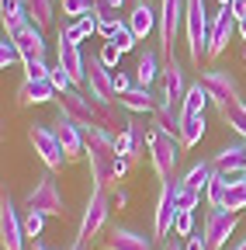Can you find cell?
<instances>
[{"mask_svg":"<svg viewBox=\"0 0 246 250\" xmlns=\"http://www.w3.org/2000/svg\"><path fill=\"white\" fill-rule=\"evenodd\" d=\"M118 132L111 129H101V125H94V129H87V164H90V181L94 184H111L118 181V143H114Z\"/></svg>","mask_w":246,"mask_h":250,"instance_id":"obj_1","label":"cell"},{"mask_svg":"<svg viewBox=\"0 0 246 250\" xmlns=\"http://www.w3.org/2000/svg\"><path fill=\"white\" fill-rule=\"evenodd\" d=\"M180 153H184L180 136H173V132L160 129L156 122H149V164H152V174H156L160 181L177 174Z\"/></svg>","mask_w":246,"mask_h":250,"instance_id":"obj_2","label":"cell"},{"mask_svg":"<svg viewBox=\"0 0 246 250\" xmlns=\"http://www.w3.org/2000/svg\"><path fill=\"white\" fill-rule=\"evenodd\" d=\"M208 28L211 18L205 11V0H188V14H184V45H188L191 66L201 70V59H208Z\"/></svg>","mask_w":246,"mask_h":250,"instance_id":"obj_3","label":"cell"},{"mask_svg":"<svg viewBox=\"0 0 246 250\" xmlns=\"http://www.w3.org/2000/svg\"><path fill=\"white\" fill-rule=\"evenodd\" d=\"M198 80L205 83L208 98H211V104L219 108V115H226L236 101H243L239 80H236L229 70H222V66H208V70H201V77H198Z\"/></svg>","mask_w":246,"mask_h":250,"instance_id":"obj_4","label":"cell"},{"mask_svg":"<svg viewBox=\"0 0 246 250\" xmlns=\"http://www.w3.org/2000/svg\"><path fill=\"white\" fill-rule=\"evenodd\" d=\"M108 212H111V195L104 184H94V191L87 198V208H83V219H80V229H76V243H90L108 223Z\"/></svg>","mask_w":246,"mask_h":250,"instance_id":"obj_5","label":"cell"},{"mask_svg":"<svg viewBox=\"0 0 246 250\" xmlns=\"http://www.w3.org/2000/svg\"><path fill=\"white\" fill-rule=\"evenodd\" d=\"M177 174L160 181V191H156V205H152V236L170 240L173 233V219H177Z\"/></svg>","mask_w":246,"mask_h":250,"instance_id":"obj_6","label":"cell"},{"mask_svg":"<svg viewBox=\"0 0 246 250\" xmlns=\"http://www.w3.org/2000/svg\"><path fill=\"white\" fill-rule=\"evenodd\" d=\"M184 14H188V0H160V52L163 59H173V45L177 35L184 31Z\"/></svg>","mask_w":246,"mask_h":250,"instance_id":"obj_7","label":"cell"},{"mask_svg":"<svg viewBox=\"0 0 246 250\" xmlns=\"http://www.w3.org/2000/svg\"><path fill=\"white\" fill-rule=\"evenodd\" d=\"M24 208H38L42 215H63L66 212V198H63V191H59V184H56V177H52V170L49 174H42L38 181H35V188L24 195Z\"/></svg>","mask_w":246,"mask_h":250,"instance_id":"obj_8","label":"cell"},{"mask_svg":"<svg viewBox=\"0 0 246 250\" xmlns=\"http://www.w3.org/2000/svg\"><path fill=\"white\" fill-rule=\"evenodd\" d=\"M28 139H32L35 153H38V160L49 167V170H63L70 160H66V153H63V143H59L56 129L45 122H35L32 129H28Z\"/></svg>","mask_w":246,"mask_h":250,"instance_id":"obj_9","label":"cell"},{"mask_svg":"<svg viewBox=\"0 0 246 250\" xmlns=\"http://www.w3.org/2000/svg\"><path fill=\"white\" fill-rule=\"evenodd\" d=\"M83 94L90 101H114V70L104 66L101 56H87V80H83Z\"/></svg>","mask_w":246,"mask_h":250,"instance_id":"obj_10","label":"cell"},{"mask_svg":"<svg viewBox=\"0 0 246 250\" xmlns=\"http://www.w3.org/2000/svg\"><path fill=\"white\" fill-rule=\"evenodd\" d=\"M236 223H239V212L208 205V212H205V229H201L208 250H222V247L229 243V236L236 233Z\"/></svg>","mask_w":246,"mask_h":250,"instance_id":"obj_11","label":"cell"},{"mask_svg":"<svg viewBox=\"0 0 246 250\" xmlns=\"http://www.w3.org/2000/svg\"><path fill=\"white\" fill-rule=\"evenodd\" d=\"M56 111L66 115V118H73L76 125H83V129H94V125H97V108H94V101H90L80 87H73V90H66V94H59Z\"/></svg>","mask_w":246,"mask_h":250,"instance_id":"obj_12","label":"cell"},{"mask_svg":"<svg viewBox=\"0 0 246 250\" xmlns=\"http://www.w3.org/2000/svg\"><path fill=\"white\" fill-rule=\"evenodd\" d=\"M24 223L18 215V205L11 202V195L4 191V198H0V243H4V250H24Z\"/></svg>","mask_w":246,"mask_h":250,"instance_id":"obj_13","label":"cell"},{"mask_svg":"<svg viewBox=\"0 0 246 250\" xmlns=\"http://www.w3.org/2000/svg\"><path fill=\"white\" fill-rule=\"evenodd\" d=\"M52 129H56L59 143H63V153H66L70 164L80 160V156H87V129H83V125H76V122L66 118V115H56Z\"/></svg>","mask_w":246,"mask_h":250,"instance_id":"obj_14","label":"cell"},{"mask_svg":"<svg viewBox=\"0 0 246 250\" xmlns=\"http://www.w3.org/2000/svg\"><path fill=\"white\" fill-rule=\"evenodd\" d=\"M236 18H232V7L229 4H222L219 7V14H211V28H208V59H215V56H222L226 49H229V39L236 35Z\"/></svg>","mask_w":246,"mask_h":250,"instance_id":"obj_15","label":"cell"},{"mask_svg":"<svg viewBox=\"0 0 246 250\" xmlns=\"http://www.w3.org/2000/svg\"><path fill=\"white\" fill-rule=\"evenodd\" d=\"M160 83H163V94H160V98L180 108L184 98H188V87H191V83H188V77H184V66H180L177 56L163 62V77H160Z\"/></svg>","mask_w":246,"mask_h":250,"instance_id":"obj_16","label":"cell"},{"mask_svg":"<svg viewBox=\"0 0 246 250\" xmlns=\"http://www.w3.org/2000/svg\"><path fill=\"white\" fill-rule=\"evenodd\" d=\"M125 21H129V28L135 31L139 42H149V35L160 28V7H152V0H135Z\"/></svg>","mask_w":246,"mask_h":250,"instance_id":"obj_17","label":"cell"},{"mask_svg":"<svg viewBox=\"0 0 246 250\" xmlns=\"http://www.w3.org/2000/svg\"><path fill=\"white\" fill-rule=\"evenodd\" d=\"M56 62L73 77L76 87L87 80V56H83V49L76 42H56Z\"/></svg>","mask_w":246,"mask_h":250,"instance_id":"obj_18","label":"cell"},{"mask_svg":"<svg viewBox=\"0 0 246 250\" xmlns=\"http://www.w3.org/2000/svg\"><path fill=\"white\" fill-rule=\"evenodd\" d=\"M14 42H18V49H21V59L24 62H32V59H45V35H42V28L38 24H21L14 35H11ZM21 62V66H24Z\"/></svg>","mask_w":246,"mask_h":250,"instance_id":"obj_19","label":"cell"},{"mask_svg":"<svg viewBox=\"0 0 246 250\" xmlns=\"http://www.w3.org/2000/svg\"><path fill=\"white\" fill-rule=\"evenodd\" d=\"M125 111H132V115H142V118H152V111H156V104H160V98L152 94L149 87H139V83H132L125 94H118L114 98Z\"/></svg>","mask_w":246,"mask_h":250,"instance_id":"obj_20","label":"cell"},{"mask_svg":"<svg viewBox=\"0 0 246 250\" xmlns=\"http://www.w3.org/2000/svg\"><path fill=\"white\" fill-rule=\"evenodd\" d=\"M211 167L222 170V174H229V177L246 174V139L243 143H232V146H222L219 153L211 156Z\"/></svg>","mask_w":246,"mask_h":250,"instance_id":"obj_21","label":"cell"},{"mask_svg":"<svg viewBox=\"0 0 246 250\" xmlns=\"http://www.w3.org/2000/svg\"><path fill=\"white\" fill-rule=\"evenodd\" d=\"M108 250H152V236L129 229V226H111V233L104 236Z\"/></svg>","mask_w":246,"mask_h":250,"instance_id":"obj_22","label":"cell"},{"mask_svg":"<svg viewBox=\"0 0 246 250\" xmlns=\"http://www.w3.org/2000/svg\"><path fill=\"white\" fill-rule=\"evenodd\" d=\"M49 101H59V90L52 87V80H21L18 87V104L28 108V104H49Z\"/></svg>","mask_w":246,"mask_h":250,"instance_id":"obj_23","label":"cell"},{"mask_svg":"<svg viewBox=\"0 0 246 250\" xmlns=\"http://www.w3.org/2000/svg\"><path fill=\"white\" fill-rule=\"evenodd\" d=\"M163 52H156V49H139V62H135V83L139 87H152L160 77H163Z\"/></svg>","mask_w":246,"mask_h":250,"instance_id":"obj_24","label":"cell"},{"mask_svg":"<svg viewBox=\"0 0 246 250\" xmlns=\"http://www.w3.org/2000/svg\"><path fill=\"white\" fill-rule=\"evenodd\" d=\"M97 108V125L101 129H111V132H121V129H129V115H125V108H121L118 101H97L94 104Z\"/></svg>","mask_w":246,"mask_h":250,"instance_id":"obj_25","label":"cell"},{"mask_svg":"<svg viewBox=\"0 0 246 250\" xmlns=\"http://www.w3.org/2000/svg\"><path fill=\"white\" fill-rule=\"evenodd\" d=\"M208 104H211V98H208L205 83L194 80V83L188 87V98H184V104H180V118H184V115H205Z\"/></svg>","mask_w":246,"mask_h":250,"instance_id":"obj_26","label":"cell"},{"mask_svg":"<svg viewBox=\"0 0 246 250\" xmlns=\"http://www.w3.org/2000/svg\"><path fill=\"white\" fill-rule=\"evenodd\" d=\"M24 11H28V21L45 31L56 21V0H24Z\"/></svg>","mask_w":246,"mask_h":250,"instance_id":"obj_27","label":"cell"},{"mask_svg":"<svg viewBox=\"0 0 246 250\" xmlns=\"http://www.w3.org/2000/svg\"><path fill=\"white\" fill-rule=\"evenodd\" d=\"M205 139V115H184L180 118V143L184 149H191Z\"/></svg>","mask_w":246,"mask_h":250,"instance_id":"obj_28","label":"cell"},{"mask_svg":"<svg viewBox=\"0 0 246 250\" xmlns=\"http://www.w3.org/2000/svg\"><path fill=\"white\" fill-rule=\"evenodd\" d=\"M211 160H198L188 174H180V181H184V188H191V191H198V195H205V188H208V181H211Z\"/></svg>","mask_w":246,"mask_h":250,"instance_id":"obj_29","label":"cell"},{"mask_svg":"<svg viewBox=\"0 0 246 250\" xmlns=\"http://www.w3.org/2000/svg\"><path fill=\"white\" fill-rule=\"evenodd\" d=\"M152 122H156L160 129H167V132L180 136V108H177V104H170V101H163V98H160L156 111H152Z\"/></svg>","mask_w":246,"mask_h":250,"instance_id":"obj_30","label":"cell"},{"mask_svg":"<svg viewBox=\"0 0 246 250\" xmlns=\"http://www.w3.org/2000/svg\"><path fill=\"white\" fill-rule=\"evenodd\" d=\"M222 208H229V212H243V208H246V174L229 177V188H226Z\"/></svg>","mask_w":246,"mask_h":250,"instance_id":"obj_31","label":"cell"},{"mask_svg":"<svg viewBox=\"0 0 246 250\" xmlns=\"http://www.w3.org/2000/svg\"><path fill=\"white\" fill-rule=\"evenodd\" d=\"M226 188H229V174H222V170H211V181H208V188H205V198H208V205L222 208Z\"/></svg>","mask_w":246,"mask_h":250,"instance_id":"obj_32","label":"cell"},{"mask_svg":"<svg viewBox=\"0 0 246 250\" xmlns=\"http://www.w3.org/2000/svg\"><path fill=\"white\" fill-rule=\"evenodd\" d=\"M45 219H49V215H42L38 208H24V219H21V223H24V236L32 240V243L42 236V226H45Z\"/></svg>","mask_w":246,"mask_h":250,"instance_id":"obj_33","label":"cell"},{"mask_svg":"<svg viewBox=\"0 0 246 250\" xmlns=\"http://www.w3.org/2000/svg\"><path fill=\"white\" fill-rule=\"evenodd\" d=\"M108 42H114L121 52H132V49H139V39H135V31L129 28V21H121V24L114 28V35H111Z\"/></svg>","mask_w":246,"mask_h":250,"instance_id":"obj_34","label":"cell"},{"mask_svg":"<svg viewBox=\"0 0 246 250\" xmlns=\"http://www.w3.org/2000/svg\"><path fill=\"white\" fill-rule=\"evenodd\" d=\"M14 62H24V59H21V49H18V42L7 35V31H4V39H0V66H4V70H11Z\"/></svg>","mask_w":246,"mask_h":250,"instance_id":"obj_35","label":"cell"},{"mask_svg":"<svg viewBox=\"0 0 246 250\" xmlns=\"http://www.w3.org/2000/svg\"><path fill=\"white\" fill-rule=\"evenodd\" d=\"M222 118H226V125H229L232 132H239V136L246 139V101H236Z\"/></svg>","mask_w":246,"mask_h":250,"instance_id":"obj_36","label":"cell"},{"mask_svg":"<svg viewBox=\"0 0 246 250\" xmlns=\"http://www.w3.org/2000/svg\"><path fill=\"white\" fill-rule=\"evenodd\" d=\"M173 236H194V208H180L173 219Z\"/></svg>","mask_w":246,"mask_h":250,"instance_id":"obj_37","label":"cell"},{"mask_svg":"<svg viewBox=\"0 0 246 250\" xmlns=\"http://www.w3.org/2000/svg\"><path fill=\"white\" fill-rule=\"evenodd\" d=\"M59 7H63V14H66L70 21H76V18H83L87 11H94V0H59Z\"/></svg>","mask_w":246,"mask_h":250,"instance_id":"obj_38","label":"cell"},{"mask_svg":"<svg viewBox=\"0 0 246 250\" xmlns=\"http://www.w3.org/2000/svg\"><path fill=\"white\" fill-rule=\"evenodd\" d=\"M198 202H201V195L191 191V188H184V181H177V212L180 208H198Z\"/></svg>","mask_w":246,"mask_h":250,"instance_id":"obj_39","label":"cell"},{"mask_svg":"<svg viewBox=\"0 0 246 250\" xmlns=\"http://www.w3.org/2000/svg\"><path fill=\"white\" fill-rule=\"evenodd\" d=\"M49 80H52V87L59 90V94H66V90H73L76 83H73V77L63 70V66H59V62H56V66H52V73H49Z\"/></svg>","mask_w":246,"mask_h":250,"instance_id":"obj_40","label":"cell"},{"mask_svg":"<svg viewBox=\"0 0 246 250\" xmlns=\"http://www.w3.org/2000/svg\"><path fill=\"white\" fill-rule=\"evenodd\" d=\"M49 73H52V66L45 59H32V62H24V77L28 80H49Z\"/></svg>","mask_w":246,"mask_h":250,"instance_id":"obj_41","label":"cell"},{"mask_svg":"<svg viewBox=\"0 0 246 250\" xmlns=\"http://www.w3.org/2000/svg\"><path fill=\"white\" fill-rule=\"evenodd\" d=\"M59 42H87L83 39V31H80V24L76 21H63V24H59Z\"/></svg>","mask_w":246,"mask_h":250,"instance_id":"obj_42","label":"cell"},{"mask_svg":"<svg viewBox=\"0 0 246 250\" xmlns=\"http://www.w3.org/2000/svg\"><path fill=\"white\" fill-rule=\"evenodd\" d=\"M97 56H101V62H104V66H111V70H118V62H121V56H125V52H121V49H118L114 42H104Z\"/></svg>","mask_w":246,"mask_h":250,"instance_id":"obj_43","label":"cell"},{"mask_svg":"<svg viewBox=\"0 0 246 250\" xmlns=\"http://www.w3.org/2000/svg\"><path fill=\"white\" fill-rule=\"evenodd\" d=\"M76 24H80V31H83V39H90V35H97V31H101V18H97V11H87L83 18H76Z\"/></svg>","mask_w":246,"mask_h":250,"instance_id":"obj_44","label":"cell"},{"mask_svg":"<svg viewBox=\"0 0 246 250\" xmlns=\"http://www.w3.org/2000/svg\"><path fill=\"white\" fill-rule=\"evenodd\" d=\"M114 143H118V153H121V156H132V149H135V136H132V125H129V129H121V132L114 136Z\"/></svg>","mask_w":246,"mask_h":250,"instance_id":"obj_45","label":"cell"},{"mask_svg":"<svg viewBox=\"0 0 246 250\" xmlns=\"http://www.w3.org/2000/svg\"><path fill=\"white\" fill-rule=\"evenodd\" d=\"M184 250H208V243H205V233H194V236H188V240H184Z\"/></svg>","mask_w":246,"mask_h":250,"instance_id":"obj_46","label":"cell"},{"mask_svg":"<svg viewBox=\"0 0 246 250\" xmlns=\"http://www.w3.org/2000/svg\"><path fill=\"white\" fill-rule=\"evenodd\" d=\"M129 87H132V80L121 73V70H114V98H118V94H125Z\"/></svg>","mask_w":246,"mask_h":250,"instance_id":"obj_47","label":"cell"},{"mask_svg":"<svg viewBox=\"0 0 246 250\" xmlns=\"http://www.w3.org/2000/svg\"><path fill=\"white\" fill-rule=\"evenodd\" d=\"M229 7H232V18H236V21H243V18H246V0H232Z\"/></svg>","mask_w":246,"mask_h":250,"instance_id":"obj_48","label":"cell"},{"mask_svg":"<svg viewBox=\"0 0 246 250\" xmlns=\"http://www.w3.org/2000/svg\"><path fill=\"white\" fill-rule=\"evenodd\" d=\"M125 202H129V191H125V188H118V191L111 195V205H118V208H121Z\"/></svg>","mask_w":246,"mask_h":250,"instance_id":"obj_49","label":"cell"},{"mask_svg":"<svg viewBox=\"0 0 246 250\" xmlns=\"http://www.w3.org/2000/svg\"><path fill=\"white\" fill-rule=\"evenodd\" d=\"M163 250H184V243L173 236V240H163Z\"/></svg>","mask_w":246,"mask_h":250,"instance_id":"obj_50","label":"cell"},{"mask_svg":"<svg viewBox=\"0 0 246 250\" xmlns=\"http://www.w3.org/2000/svg\"><path fill=\"white\" fill-rule=\"evenodd\" d=\"M236 31H239V39H243V42H246V18H243V21H239V24H236Z\"/></svg>","mask_w":246,"mask_h":250,"instance_id":"obj_51","label":"cell"},{"mask_svg":"<svg viewBox=\"0 0 246 250\" xmlns=\"http://www.w3.org/2000/svg\"><path fill=\"white\" fill-rule=\"evenodd\" d=\"M35 250H52L49 243H42V240H35Z\"/></svg>","mask_w":246,"mask_h":250,"instance_id":"obj_52","label":"cell"},{"mask_svg":"<svg viewBox=\"0 0 246 250\" xmlns=\"http://www.w3.org/2000/svg\"><path fill=\"white\" fill-rule=\"evenodd\" d=\"M229 250H246V236H243V240H239L236 247H229Z\"/></svg>","mask_w":246,"mask_h":250,"instance_id":"obj_53","label":"cell"},{"mask_svg":"<svg viewBox=\"0 0 246 250\" xmlns=\"http://www.w3.org/2000/svg\"><path fill=\"white\" fill-rule=\"evenodd\" d=\"M73 250H90V247L87 243H73Z\"/></svg>","mask_w":246,"mask_h":250,"instance_id":"obj_54","label":"cell"},{"mask_svg":"<svg viewBox=\"0 0 246 250\" xmlns=\"http://www.w3.org/2000/svg\"><path fill=\"white\" fill-rule=\"evenodd\" d=\"M243 62H246V49H243Z\"/></svg>","mask_w":246,"mask_h":250,"instance_id":"obj_55","label":"cell"},{"mask_svg":"<svg viewBox=\"0 0 246 250\" xmlns=\"http://www.w3.org/2000/svg\"><path fill=\"white\" fill-rule=\"evenodd\" d=\"M132 4H135V0H132Z\"/></svg>","mask_w":246,"mask_h":250,"instance_id":"obj_56","label":"cell"}]
</instances>
